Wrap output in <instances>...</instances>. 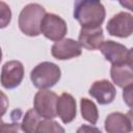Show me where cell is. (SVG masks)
<instances>
[{"label": "cell", "instance_id": "6da1fadb", "mask_svg": "<svg viewBox=\"0 0 133 133\" xmlns=\"http://www.w3.org/2000/svg\"><path fill=\"white\" fill-rule=\"evenodd\" d=\"M105 16L106 10L101 1L83 0L75 2L74 18L79 22L81 28L101 27Z\"/></svg>", "mask_w": 133, "mask_h": 133}, {"label": "cell", "instance_id": "7a4b0ae2", "mask_svg": "<svg viewBox=\"0 0 133 133\" xmlns=\"http://www.w3.org/2000/svg\"><path fill=\"white\" fill-rule=\"evenodd\" d=\"M45 8L38 3H29L24 6L19 15L18 24L20 30L28 36L41 34L42 20L46 15Z\"/></svg>", "mask_w": 133, "mask_h": 133}, {"label": "cell", "instance_id": "3957f363", "mask_svg": "<svg viewBox=\"0 0 133 133\" xmlns=\"http://www.w3.org/2000/svg\"><path fill=\"white\" fill-rule=\"evenodd\" d=\"M61 77L59 66L50 61L38 63L30 72V80L32 84L39 89H47L54 86Z\"/></svg>", "mask_w": 133, "mask_h": 133}, {"label": "cell", "instance_id": "277c9868", "mask_svg": "<svg viewBox=\"0 0 133 133\" xmlns=\"http://www.w3.org/2000/svg\"><path fill=\"white\" fill-rule=\"evenodd\" d=\"M58 96L49 89H39L33 99L34 110L41 117L46 119H52L57 116L56 104Z\"/></svg>", "mask_w": 133, "mask_h": 133}, {"label": "cell", "instance_id": "5b68a950", "mask_svg": "<svg viewBox=\"0 0 133 133\" xmlns=\"http://www.w3.org/2000/svg\"><path fill=\"white\" fill-rule=\"evenodd\" d=\"M68 32L65 21L55 14H46L42 20L41 33L50 41L58 42L64 37Z\"/></svg>", "mask_w": 133, "mask_h": 133}, {"label": "cell", "instance_id": "8992f818", "mask_svg": "<svg viewBox=\"0 0 133 133\" xmlns=\"http://www.w3.org/2000/svg\"><path fill=\"white\" fill-rule=\"evenodd\" d=\"M100 51L105 59L112 64H121L126 62L132 63V49H128L125 45L114 41H104L100 47Z\"/></svg>", "mask_w": 133, "mask_h": 133}, {"label": "cell", "instance_id": "52a82bcc", "mask_svg": "<svg viewBox=\"0 0 133 133\" xmlns=\"http://www.w3.org/2000/svg\"><path fill=\"white\" fill-rule=\"evenodd\" d=\"M24 78V65L19 60H9L1 69L0 81L4 88L12 89L19 86Z\"/></svg>", "mask_w": 133, "mask_h": 133}, {"label": "cell", "instance_id": "ba28073f", "mask_svg": "<svg viewBox=\"0 0 133 133\" xmlns=\"http://www.w3.org/2000/svg\"><path fill=\"white\" fill-rule=\"evenodd\" d=\"M106 29L110 35L116 37H128L133 31V17L129 12L121 11L114 15L107 23Z\"/></svg>", "mask_w": 133, "mask_h": 133}, {"label": "cell", "instance_id": "9c48e42d", "mask_svg": "<svg viewBox=\"0 0 133 133\" xmlns=\"http://www.w3.org/2000/svg\"><path fill=\"white\" fill-rule=\"evenodd\" d=\"M82 48L79 43L73 38H62L55 42L51 48V54L58 60H66L80 56Z\"/></svg>", "mask_w": 133, "mask_h": 133}, {"label": "cell", "instance_id": "30bf717a", "mask_svg": "<svg viewBox=\"0 0 133 133\" xmlns=\"http://www.w3.org/2000/svg\"><path fill=\"white\" fill-rule=\"evenodd\" d=\"M88 94L95 98L99 104L106 105L113 102L116 96V89L110 81L102 79L97 80L91 84L88 89Z\"/></svg>", "mask_w": 133, "mask_h": 133}, {"label": "cell", "instance_id": "8fae6325", "mask_svg": "<svg viewBox=\"0 0 133 133\" xmlns=\"http://www.w3.org/2000/svg\"><path fill=\"white\" fill-rule=\"evenodd\" d=\"M104 127L107 133H131V116L122 112H112L105 118Z\"/></svg>", "mask_w": 133, "mask_h": 133}, {"label": "cell", "instance_id": "7c38bea8", "mask_svg": "<svg viewBox=\"0 0 133 133\" xmlns=\"http://www.w3.org/2000/svg\"><path fill=\"white\" fill-rule=\"evenodd\" d=\"M56 113L60 117L63 124L73 122L77 114L76 101L74 97L68 92H62L57 100Z\"/></svg>", "mask_w": 133, "mask_h": 133}, {"label": "cell", "instance_id": "4fadbf2b", "mask_svg": "<svg viewBox=\"0 0 133 133\" xmlns=\"http://www.w3.org/2000/svg\"><path fill=\"white\" fill-rule=\"evenodd\" d=\"M104 42V34L102 27L95 28H81L78 36V43L81 48L86 50H97L100 49Z\"/></svg>", "mask_w": 133, "mask_h": 133}, {"label": "cell", "instance_id": "5bb4252c", "mask_svg": "<svg viewBox=\"0 0 133 133\" xmlns=\"http://www.w3.org/2000/svg\"><path fill=\"white\" fill-rule=\"evenodd\" d=\"M110 77L113 83L122 88L131 86L133 83L132 63L126 62L121 64H112L110 69Z\"/></svg>", "mask_w": 133, "mask_h": 133}, {"label": "cell", "instance_id": "9a60e30c", "mask_svg": "<svg viewBox=\"0 0 133 133\" xmlns=\"http://www.w3.org/2000/svg\"><path fill=\"white\" fill-rule=\"evenodd\" d=\"M80 110H81L82 117L85 121H87L91 125L97 124L99 118V111L96 104L92 101L86 98H82L80 100Z\"/></svg>", "mask_w": 133, "mask_h": 133}, {"label": "cell", "instance_id": "2e32d148", "mask_svg": "<svg viewBox=\"0 0 133 133\" xmlns=\"http://www.w3.org/2000/svg\"><path fill=\"white\" fill-rule=\"evenodd\" d=\"M41 122H42V117L32 108V109H29L25 113L21 126L25 133H35L36 128Z\"/></svg>", "mask_w": 133, "mask_h": 133}, {"label": "cell", "instance_id": "e0dca14e", "mask_svg": "<svg viewBox=\"0 0 133 133\" xmlns=\"http://www.w3.org/2000/svg\"><path fill=\"white\" fill-rule=\"evenodd\" d=\"M35 133H65L62 126L53 119H45L39 123Z\"/></svg>", "mask_w": 133, "mask_h": 133}, {"label": "cell", "instance_id": "ac0fdd59", "mask_svg": "<svg viewBox=\"0 0 133 133\" xmlns=\"http://www.w3.org/2000/svg\"><path fill=\"white\" fill-rule=\"evenodd\" d=\"M11 21V10L8 4L0 1V29L5 28Z\"/></svg>", "mask_w": 133, "mask_h": 133}, {"label": "cell", "instance_id": "d6986e66", "mask_svg": "<svg viewBox=\"0 0 133 133\" xmlns=\"http://www.w3.org/2000/svg\"><path fill=\"white\" fill-rule=\"evenodd\" d=\"M0 133H25L19 123H3L0 128Z\"/></svg>", "mask_w": 133, "mask_h": 133}, {"label": "cell", "instance_id": "ffe728a7", "mask_svg": "<svg viewBox=\"0 0 133 133\" xmlns=\"http://www.w3.org/2000/svg\"><path fill=\"white\" fill-rule=\"evenodd\" d=\"M8 106H9L8 98L2 90H0V118H1V116H3L6 113Z\"/></svg>", "mask_w": 133, "mask_h": 133}, {"label": "cell", "instance_id": "44dd1931", "mask_svg": "<svg viewBox=\"0 0 133 133\" xmlns=\"http://www.w3.org/2000/svg\"><path fill=\"white\" fill-rule=\"evenodd\" d=\"M76 133H102L101 130L91 125H82L77 129Z\"/></svg>", "mask_w": 133, "mask_h": 133}, {"label": "cell", "instance_id": "7402d4cb", "mask_svg": "<svg viewBox=\"0 0 133 133\" xmlns=\"http://www.w3.org/2000/svg\"><path fill=\"white\" fill-rule=\"evenodd\" d=\"M131 90H132V85L131 86H128L126 88H124V92H123V98H124V101L129 105L131 106Z\"/></svg>", "mask_w": 133, "mask_h": 133}, {"label": "cell", "instance_id": "603a6c76", "mask_svg": "<svg viewBox=\"0 0 133 133\" xmlns=\"http://www.w3.org/2000/svg\"><path fill=\"white\" fill-rule=\"evenodd\" d=\"M1 59H2V50L0 48V62H1Z\"/></svg>", "mask_w": 133, "mask_h": 133}, {"label": "cell", "instance_id": "cb8c5ba5", "mask_svg": "<svg viewBox=\"0 0 133 133\" xmlns=\"http://www.w3.org/2000/svg\"><path fill=\"white\" fill-rule=\"evenodd\" d=\"M2 124H3V122H2V119L0 118V128H1V126H2Z\"/></svg>", "mask_w": 133, "mask_h": 133}]
</instances>
